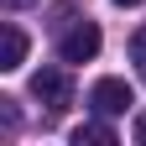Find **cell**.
Returning <instances> with one entry per match:
<instances>
[{
  "label": "cell",
  "mask_w": 146,
  "mask_h": 146,
  "mask_svg": "<svg viewBox=\"0 0 146 146\" xmlns=\"http://www.w3.org/2000/svg\"><path fill=\"white\" fill-rule=\"evenodd\" d=\"M31 94L47 104V115H63V110L73 104V84H68L63 68H42V73L31 78Z\"/></svg>",
  "instance_id": "6da1fadb"
},
{
  "label": "cell",
  "mask_w": 146,
  "mask_h": 146,
  "mask_svg": "<svg viewBox=\"0 0 146 146\" xmlns=\"http://www.w3.org/2000/svg\"><path fill=\"white\" fill-rule=\"evenodd\" d=\"M99 52V26L94 21H73L63 36H58V58L63 63H89Z\"/></svg>",
  "instance_id": "7a4b0ae2"
},
{
  "label": "cell",
  "mask_w": 146,
  "mask_h": 146,
  "mask_svg": "<svg viewBox=\"0 0 146 146\" xmlns=\"http://www.w3.org/2000/svg\"><path fill=\"white\" fill-rule=\"evenodd\" d=\"M125 104H136V94H131L125 78H99L89 89V110H94V115H120Z\"/></svg>",
  "instance_id": "3957f363"
},
{
  "label": "cell",
  "mask_w": 146,
  "mask_h": 146,
  "mask_svg": "<svg viewBox=\"0 0 146 146\" xmlns=\"http://www.w3.org/2000/svg\"><path fill=\"white\" fill-rule=\"evenodd\" d=\"M21 58H26V36L21 26H5L0 31V68H21Z\"/></svg>",
  "instance_id": "277c9868"
},
{
  "label": "cell",
  "mask_w": 146,
  "mask_h": 146,
  "mask_svg": "<svg viewBox=\"0 0 146 146\" xmlns=\"http://www.w3.org/2000/svg\"><path fill=\"white\" fill-rule=\"evenodd\" d=\"M73 146H115V131H110V125H99V120H89V125H78V131H73Z\"/></svg>",
  "instance_id": "5b68a950"
},
{
  "label": "cell",
  "mask_w": 146,
  "mask_h": 146,
  "mask_svg": "<svg viewBox=\"0 0 146 146\" xmlns=\"http://www.w3.org/2000/svg\"><path fill=\"white\" fill-rule=\"evenodd\" d=\"M131 58H136V68L146 73V31H136V36H131Z\"/></svg>",
  "instance_id": "8992f818"
},
{
  "label": "cell",
  "mask_w": 146,
  "mask_h": 146,
  "mask_svg": "<svg viewBox=\"0 0 146 146\" xmlns=\"http://www.w3.org/2000/svg\"><path fill=\"white\" fill-rule=\"evenodd\" d=\"M136 141L146 146V110H141V115H136Z\"/></svg>",
  "instance_id": "52a82bcc"
},
{
  "label": "cell",
  "mask_w": 146,
  "mask_h": 146,
  "mask_svg": "<svg viewBox=\"0 0 146 146\" xmlns=\"http://www.w3.org/2000/svg\"><path fill=\"white\" fill-rule=\"evenodd\" d=\"M5 5H11V11H21V5H31V0H5Z\"/></svg>",
  "instance_id": "ba28073f"
},
{
  "label": "cell",
  "mask_w": 146,
  "mask_h": 146,
  "mask_svg": "<svg viewBox=\"0 0 146 146\" xmlns=\"http://www.w3.org/2000/svg\"><path fill=\"white\" fill-rule=\"evenodd\" d=\"M115 5H141V0H115Z\"/></svg>",
  "instance_id": "9c48e42d"
}]
</instances>
